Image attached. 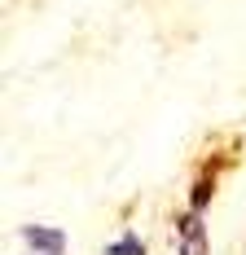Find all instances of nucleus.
<instances>
[{
  "label": "nucleus",
  "mask_w": 246,
  "mask_h": 255,
  "mask_svg": "<svg viewBox=\"0 0 246 255\" xmlns=\"http://www.w3.org/2000/svg\"><path fill=\"white\" fill-rule=\"evenodd\" d=\"M18 242L31 247V255H66V233L53 225H22Z\"/></svg>",
  "instance_id": "2"
},
{
  "label": "nucleus",
  "mask_w": 246,
  "mask_h": 255,
  "mask_svg": "<svg viewBox=\"0 0 246 255\" xmlns=\"http://www.w3.org/2000/svg\"><path fill=\"white\" fill-rule=\"evenodd\" d=\"M211 194H216V180H211V176H202V180L194 185V194H189V211H202V207L211 203Z\"/></svg>",
  "instance_id": "4"
},
{
  "label": "nucleus",
  "mask_w": 246,
  "mask_h": 255,
  "mask_svg": "<svg viewBox=\"0 0 246 255\" xmlns=\"http://www.w3.org/2000/svg\"><path fill=\"white\" fill-rule=\"evenodd\" d=\"M101 255H145V238H141V233H132V229H123Z\"/></svg>",
  "instance_id": "3"
},
{
  "label": "nucleus",
  "mask_w": 246,
  "mask_h": 255,
  "mask_svg": "<svg viewBox=\"0 0 246 255\" xmlns=\"http://www.w3.org/2000/svg\"><path fill=\"white\" fill-rule=\"evenodd\" d=\"M176 255H211L207 225H202L198 211H180L176 216Z\"/></svg>",
  "instance_id": "1"
}]
</instances>
